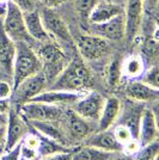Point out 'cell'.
<instances>
[{"label":"cell","instance_id":"26","mask_svg":"<svg viewBox=\"0 0 159 160\" xmlns=\"http://www.w3.org/2000/svg\"><path fill=\"white\" fill-rule=\"evenodd\" d=\"M142 148H139L138 152L135 153L134 160H156L158 159L159 154V142L158 139L152 141L151 143L141 146Z\"/></svg>","mask_w":159,"mask_h":160},{"label":"cell","instance_id":"7","mask_svg":"<svg viewBox=\"0 0 159 160\" xmlns=\"http://www.w3.org/2000/svg\"><path fill=\"white\" fill-rule=\"evenodd\" d=\"M38 12H40L42 24L47 32L52 36H55L59 40L65 41L67 43L72 42L73 37L69 29L66 25V23L62 20V18L54 11V8L43 7V10H41Z\"/></svg>","mask_w":159,"mask_h":160},{"label":"cell","instance_id":"10","mask_svg":"<svg viewBox=\"0 0 159 160\" xmlns=\"http://www.w3.org/2000/svg\"><path fill=\"white\" fill-rule=\"evenodd\" d=\"M47 84V79L42 72L33 74L27 79H24L18 86L14 88V96L17 98V102L25 103L31 100L38 93H41Z\"/></svg>","mask_w":159,"mask_h":160},{"label":"cell","instance_id":"34","mask_svg":"<svg viewBox=\"0 0 159 160\" xmlns=\"http://www.w3.org/2000/svg\"><path fill=\"white\" fill-rule=\"evenodd\" d=\"M37 1L41 2L44 7L55 8V7H59L60 5H62L64 2H66L67 0H37Z\"/></svg>","mask_w":159,"mask_h":160},{"label":"cell","instance_id":"23","mask_svg":"<svg viewBox=\"0 0 159 160\" xmlns=\"http://www.w3.org/2000/svg\"><path fill=\"white\" fill-rule=\"evenodd\" d=\"M110 152H105L98 148L91 146L80 147L75 149L71 154V160H110L111 159Z\"/></svg>","mask_w":159,"mask_h":160},{"label":"cell","instance_id":"18","mask_svg":"<svg viewBox=\"0 0 159 160\" xmlns=\"http://www.w3.org/2000/svg\"><path fill=\"white\" fill-rule=\"evenodd\" d=\"M24 22H25L27 31L31 38L43 42V43L50 42V35L47 32L43 27L40 12L37 10L24 13Z\"/></svg>","mask_w":159,"mask_h":160},{"label":"cell","instance_id":"29","mask_svg":"<svg viewBox=\"0 0 159 160\" xmlns=\"http://www.w3.org/2000/svg\"><path fill=\"white\" fill-rule=\"evenodd\" d=\"M114 135H115V138L117 139V141H119L122 146H123L126 142H128L129 140L135 139V138H133L131 130H129L126 126H119V127L114 130Z\"/></svg>","mask_w":159,"mask_h":160},{"label":"cell","instance_id":"4","mask_svg":"<svg viewBox=\"0 0 159 160\" xmlns=\"http://www.w3.org/2000/svg\"><path fill=\"white\" fill-rule=\"evenodd\" d=\"M3 29L7 33V36L11 40H13L14 42H18V41L29 42V40L31 38L28 33L27 28H25L24 13L14 5L11 0L7 2L6 5L5 20H4V24H3Z\"/></svg>","mask_w":159,"mask_h":160},{"label":"cell","instance_id":"27","mask_svg":"<svg viewBox=\"0 0 159 160\" xmlns=\"http://www.w3.org/2000/svg\"><path fill=\"white\" fill-rule=\"evenodd\" d=\"M97 2H98V0H74L75 11L79 14L81 20H84V22L89 20V17Z\"/></svg>","mask_w":159,"mask_h":160},{"label":"cell","instance_id":"37","mask_svg":"<svg viewBox=\"0 0 159 160\" xmlns=\"http://www.w3.org/2000/svg\"><path fill=\"white\" fill-rule=\"evenodd\" d=\"M142 5H144V10H147L150 12H153L157 6H158V0H142Z\"/></svg>","mask_w":159,"mask_h":160},{"label":"cell","instance_id":"6","mask_svg":"<svg viewBox=\"0 0 159 160\" xmlns=\"http://www.w3.org/2000/svg\"><path fill=\"white\" fill-rule=\"evenodd\" d=\"M75 46L81 59L85 60H98L104 56L109 50L106 40L92 33H83L75 37Z\"/></svg>","mask_w":159,"mask_h":160},{"label":"cell","instance_id":"20","mask_svg":"<svg viewBox=\"0 0 159 160\" xmlns=\"http://www.w3.org/2000/svg\"><path fill=\"white\" fill-rule=\"evenodd\" d=\"M121 112V103L116 97H110L104 100L103 110L100 116V130H105L113 126Z\"/></svg>","mask_w":159,"mask_h":160},{"label":"cell","instance_id":"32","mask_svg":"<svg viewBox=\"0 0 159 160\" xmlns=\"http://www.w3.org/2000/svg\"><path fill=\"white\" fill-rule=\"evenodd\" d=\"M72 152H60V153H53L46 155L47 158L43 160H71Z\"/></svg>","mask_w":159,"mask_h":160},{"label":"cell","instance_id":"25","mask_svg":"<svg viewBox=\"0 0 159 160\" xmlns=\"http://www.w3.org/2000/svg\"><path fill=\"white\" fill-rule=\"evenodd\" d=\"M122 77V66L119 60H114L106 67L105 79L109 87H115L119 85L120 80Z\"/></svg>","mask_w":159,"mask_h":160},{"label":"cell","instance_id":"14","mask_svg":"<svg viewBox=\"0 0 159 160\" xmlns=\"http://www.w3.org/2000/svg\"><path fill=\"white\" fill-rule=\"evenodd\" d=\"M85 145L105 151V152H110V153L123 151V146L115 138L114 132L109 130V129L100 130L98 133L89 136L87 140L85 141Z\"/></svg>","mask_w":159,"mask_h":160},{"label":"cell","instance_id":"3","mask_svg":"<svg viewBox=\"0 0 159 160\" xmlns=\"http://www.w3.org/2000/svg\"><path fill=\"white\" fill-rule=\"evenodd\" d=\"M37 56L41 61L42 73L44 74L47 81L55 80L62 69L68 63L66 54L56 44L52 42H47L42 46L37 53Z\"/></svg>","mask_w":159,"mask_h":160},{"label":"cell","instance_id":"9","mask_svg":"<svg viewBox=\"0 0 159 160\" xmlns=\"http://www.w3.org/2000/svg\"><path fill=\"white\" fill-rule=\"evenodd\" d=\"M125 14V36L129 41L134 40L139 33L144 14L142 0H128Z\"/></svg>","mask_w":159,"mask_h":160},{"label":"cell","instance_id":"21","mask_svg":"<svg viewBox=\"0 0 159 160\" xmlns=\"http://www.w3.org/2000/svg\"><path fill=\"white\" fill-rule=\"evenodd\" d=\"M67 127L73 136L75 138H86L90 133V126L85 118L80 117L77 112L72 110L66 112Z\"/></svg>","mask_w":159,"mask_h":160},{"label":"cell","instance_id":"12","mask_svg":"<svg viewBox=\"0 0 159 160\" xmlns=\"http://www.w3.org/2000/svg\"><path fill=\"white\" fill-rule=\"evenodd\" d=\"M27 122L20 116L18 111L10 109L7 112V126H6V145L5 151L11 149L17 143L23 140L27 135Z\"/></svg>","mask_w":159,"mask_h":160},{"label":"cell","instance_id":"1","mask_svg":"<svg viewBox=\"0 0 159 160\" xmlns=\"http://www.w3.org/2000/svg\"><path fill=\"white\" fill-rule=\"evenodd\" d=\"M91 74L81 58L75 56L68 61L66 67L55 79L52 90H62L71 92H80L90 86Z\"/></svg>","mask_w":159,"mask_h":160},{"label":"cell","instance_id":"28","mask_svg":"<svg viewBox=\"0 0 159 160\" xmlns=\"http://www.w3.org/2000/svg\"><path fill=\"white\" fill-rule=\"evenodd\" d=\"M142 82H145L146 85L154 88H159V73H158V67L153 66L150 71H147V73L144 75Z\"/></svg>","mask_w":159,"mask_h":160},{"label":"cell","instance_id":"16","mask_svg":"<svg viewBox=\"0 0 159 160\" xmlns=\"http://www.w3.org/2000/svg\"><path fill=\"white\" fill-rule=\"evenodd\" d=\"M83 94L80 92H71V91H62V90H50V91H42L41 93L35 96L29 102H41L47 104H69L75 103L81 98Z\"/></svg>","mask_w":159,"mask_h":160},{"label":"cell","instance_id":"24","mask_svg":"<svg viewBox=\"0 0 159 160\" xmlns=\"http://www.w3.org/2000/svg\"><path fill=\"white\" fill-rule=\"evenodd\" d=\"M122 66V73L131 77V78H135L139 77L144 72V61L140 56H129Z\"/></svg>","mask_w":159,"mask_h":160},{"label":"cell","instance_id":"33","mask_svg":"<svg viewBox=\"0 0 159 160\" xmlns=\"http://www.w3.org/2000/svg\"><path fill=\"white\" fill-rule=\"evenodd\" d=\"M12 87L6 81H0V98H10Z\"/></svg>","mask_w":159,"mask_h":160},{"label":"cell","instance_id":"8","mask_svg":"<svg viewBox=\"0 0 159 160\" xmlns=\"http://www.w3.org/2000/svg\"><path fill=\"white\" fill-rule=\"evenodd\" d=\"M103 96L97 92H91L87 96H83L74 104V112L80 117L89 121H98L104 105Z\"/></svg>","mask_w":159,"mask_h":160},{"label":"cell","instance_id":"15","mask_svg":"<svg viewBox=\"0 0 159 160\" xmlns=\"http://www.w3.org/2000/svg\"><path fill=\"white\" fill-rule=\"evenodd\" d=\"M121 13H123V7L117 2L109 1V0L100 1V2L98 1L89 17V22L91 24H100Z\"/></svg>","mask_w":159,"mask_h":160},{"label":"cell","instance_id":"35","mask_svg":"<svg viewBox=\"0 0 159 160\" xmlns=\"http://www.w3.org/2000/svg\"><path fill=\"white\" fill-rule=\"evenodd\" d=\"M6 145V127L0 124V154L5 151Z\"/></svg>","mask_w":159,"mask_h":160},{"label":"cell","instance_id":"17","mask_svg":"<svg viewBox=\"0 0 159 160\" xmlns=\"http://www.w3.org/2000/svg\"><path fill=\"white\" fill-rule=\"evenodd\" d=\"M14 56H16V43L7 36L3 27H0V66L10 75H12L13 72Z\"/></svg>","mask_w":159,"mask_h":160},{"label":"cell","instance_id":"41","mask_svg":"<svg viewBox=\"0 0 159 160\" xmlns=\"http://www.w3.org/2000/svg\"><path fill=\"white\" fill-rule=\"evenodd\" d=\"M156 160H158V159H156Z\"/></svg>","mask_w":159,"mask_h":160},{"label":"cell","instance_id":"36","mask_svg":"<svg viewBox=\"0 0 159 160\" xmlns=\"http://www.w3.org/2000/svg\"><path fill=\"white\" fill-rule=\"evenodd\" d=\"M11 109V103L8 98H0V115H6Z\"/></svg>","mask_w":159,"mask_h":160},{"label":"cell","instance_id":"31","mask_svg":"<svg viewBox=\"0 0 159 160\" xmlns=\"http://www.w3.org/2000/svg\"><path fill=\"white\" fill-rule=\"evenodd\" d=\"M20 157V142L11 149L4 151L0 154V160H19Z\"/></svg>","mask_w":159,"mask_h":160},{"label":"cell","instance_id":"38","mask_svg":"<svg viewBox=\"0 0 159 160\" xmlns=\"http://www.w3.org/2000/svg\"><path fill=\"white\" fill-rule=\"evenodd\" d=\"M4 117H5V115H0V124H3V123H5V118H4Z\"/></svg>","mask_w":159,"mask_h":160},{"label":"cell","instance_id":"13","mask_svg":"<svg viewBox=\"0 0 159 160\" xmlns=\"http://www.w3.org/2000/svg\"><path fill=\"white\" fill-rule=\"evenodd\" d=\"M158 139V127L156 116L151 109H144L141 112L138 141L140 146H145Z\"/></svg>","mask_w":159,"mask_h":160},{"label":"cell","instance_id":"2","mask_svg":"<svg viewBox=\"0 0 159 160\" xmlns=\"http://www.w3.org/2000/svg\"><path fill=\"white\" fill-rule=\"evenodd\" d=\"M14 43H16V56H14L13 72H12L13 90L24 79L42 71L40 59L37 54L33 50V48L28 44V42L18 41Z\"/></svg>","mask_w":159,"mask_h":160},{"label":"cell","instance_id":"39","mask_svg":"<svg viewBox=\"0 0 159 160\" xmlns=\"http://www.w3.org/2000/svg\"><path fill=\"white\" fill-rule=\"evenodd\" d=\"M109 1H114V2H117L119 0H109Z\"/></svg>","mask_w":159,"mask_h":160},{"label":"cell","instance_id":"22","mask_svg":"<svg viewBox=\"0 0 159 160\" xmlns=\"http://www.w3.org/2000/svg\"><path fill=\"white\" fill-rule=\"evenodd\" d=\"M28 126L33 127L41 135L46 136V139L53 140L55 142H60L64 140V136L60 132V129L52 121H25Z\"/></svg>","mask_w":159,"mask_h":160},{"label":"cell","instance_id":"40","mask_svg":"<svg viewBox=\"0 0 159 160\" xmlns=\"http://www.w3.org/2000/svg\"><path fill=\"white\" fill-rule=\"evenodd\" d=\"M122 160H126V159H122Z\"/></svg>","mask_w":159,"mask_h":160},{"label":"cell","instance_id":"11","mask_svg":"<svg viewBox=\"0 0 159 160\" xmlns=\"http://www.w3.org/2000/svg\"><path fill=\"white\" fill-rule=\"evenodd\" d=\"M91 33L104 40L119 41L125 37V14L121 13L111 19L91 25Z\"/></svg>","mask_w":159,"mask_h":160},{"label":"cell","instance_id":"30","mask_svg":"<svg viewBox=\"0 0 159 160\" xmlns=\"http://www.w3.org/2000/svg\"><path fill=\"white\" fill-rule=\"evenodd\" d=\"M11 1L23 13L31 12L33 10H36V1L37 0H11Z\"/></svg>","mask_w":159,"mask_h":160},{"label":"cell","instance_id":"19","mask_svg":"<svg viewBox=\"0 0 159 160\" xmlns=\"http://www.w3.org/2000/svg\"><path fill=\"white\" fill-rule=\"evenodd\" d=\"M127 96L136 102H154L159 98V90L142 81H131L126 88Z\"/></svg>","mask_w":159,"mask_h":160},{"label":"cell","instance_id":"5","mask_svg":"<svg viewBox=\"0 0 159 160\" xmlns=\"http://www.w3.org/2000/svg\"><path fill=\"white\" fill-rule=\"evenodd\" d=\"M24 121H56L64 112L55 104H47L41 102H25L18 110Z\"/></svg>","mask_w":159,"mask_h":160}]
</instances>
